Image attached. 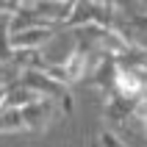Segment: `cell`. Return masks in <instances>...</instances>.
Wrapping results in <instances>:
<instances>
[{
  "label": "cell",
  "mask_w": 147,
  "mask_h": 147,
  "mask_svg": "<svg viewBox=\"0 0 147 147\" xmlns=\"http://www.w3.org/2000/svg\"><path fill=\"white\" fill-rule=\"evenodd\" d=\"M56 114H61V111H58L56 100H50V97H36L33 103L22 106V117H25V125H28L31 133H45L53 125Z\"/></svg>",
  "instance_id": "1"
},
{
  "label": "cell",
  "mask_w": 147,
  "mask_h": 147,
  "mask_svg": "<svg viewBox=\"0 0 147 147\" xmlns=\"http://www.w3.org/2000/svg\"><path fill=\"white\" fill-rule=\"evenodd\" d=\"M17 81L25 83L28 89H33L39 97H50V100H58L67 89H69V86H64V83H58L56 78H50L45 69H20Z\"/></svg>",
  "instance_id": "2"
},
{
  "label": "cell",
  "mask_w": 147,
  "mask_h": 147,
  "mask_svg": "<svg viewBox=\"0 0 147 147\" xmlns=\"http://www.w3.org/2000/svg\"><path fill=\"white\" fill-rule=\"evenodd\" d=\"M56 31H58L56 25H31V28H20V31H11V45H14V50H39L47 39H53Z\"/></svg>",
  "instance_id": "3"
},
{
  "label": "cell",
  "mask_w": 147,
  "mask_h": 147,
  "mask_svg": "<svg viewBox=\"0 0 147 147\" xmlns=\"http://www.w3.org/2000/svg\"><path fill=\"white\" fill-rule=\"evenodd\" d=\"M136 108H139V103H136V100L122 97L119 92H108L103 114H106L108 122H114V125H125L128 119H133V117H136Z\"/></svg>",
  "instance_id": "4"
},
{
  "label": "cell",
  "mask_w": 147,
  "mask_h": 147,
  "mask_svg": "<svg viewBox=\"0 0 147 147\" xmlns=\"http://www.w3.org/2000/svg\"><path fill=\"white\" fill-rule=\"evenodd\" d=\"M17 56L14 45H11V14H3L0 20V64H11Z\"/></svg>",
  "instance_id": "5"
},
{
  "label": "cell",
  "mask_w": 147,
  "mask_h": 147,
  "mask_svg": "<svg viewBox=\"0 0 147 147\" xmlns=\"http://www.w3.org/2000/svg\"><path fill=\"white\" fill-rule=\"evenodd\" d=\"M28 131L22 108H3L0 111V133H22Z\"/></svg>",
  "instance_id": "6"
},
{
  "label": "cell",
  "mask_w": 147,
  "mask_h": 147,
  "mask_svg": "<svg viewBox=\"0 0 147 147\" xmlns=\"http://www.w3.org/2000/svg\"><path fill=\"white\" fill-rule=\"evenodd\" d=\"M94 136H97V144H100V147H128V144H125V142L119 139V136H117L114 131H108V128L97 131Z\"/></svg>",
  "instance_id": "7"
},
{
  "label": "cell",
  "mask_w": 147,
  "mask_h": 147,
  "mask_svg": "<svg viewBox=\"0 0 147 147\" xmlns=\"http://www.w3.org/2000/svg\"><path fill=\"white\" fill-rule=\"evenodd\" d=\"M56 106H58V111H61L64 117H72L75 114V94H72V89H67L64 94L56 100Z\"/></svg>",
  "instance_id": "8"
},
{
  "label": "cell",
  "mask_w": 147,
  "mask_h": 147,
  "mask_svg": "<svg viewBox=\"0 0 147 147\" xmlns=\"http://www.w3.org/2000/svg\"><path fill=\"white\" fill-rule=\"evenodd\" d=\"M103 3H106V6H111L114 11H119V8H125L128 14H131V11H133V6H136V0H103Z\"/></svg>",
  "instance_id": "9"
},
{
  "label": "cell",
  "mask_w": 147,
  "mask_h": 147,
  "mask_svg": "<svg viewBox=\"0 0 147 147\" xmlns=\"http://www.w3.org/2000/svg\"><path fill=\"white\" fill-rule=\"evenodd\" d=\"M136 119L144 125V131H147V97L142 100V103H139V108H136Z\"/></svg>",
  "instance_id": "10"
},
{
  "label": "cell",
  "mask_w": 147,
  "mask_h": 147,
  "mask_svg": "<svg viewBox=\"0 0 147 147\" xmlns=\"http://www.w3.org/2000/svg\"><path fill=\"white\" fill-rule=\"evenodd\" d=\"M0 20H3V14H0Z\"/></svg>",
  "instance_id": "11"
}]
</instances>
